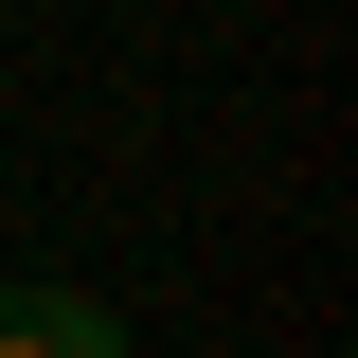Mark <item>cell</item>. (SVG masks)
<instances>
[{"label": "cell", "mask_w": 358, "mask_h": 358, "mask_svg": "<svg viewBox=\"0 0 358 358\" xmlns=\"http://www.w3.org/2000/svg\"><path fill=\"white\" fill-rule=\"evenodd\" d=\"M0 358H126V322L90 287H0Z\"/></svg>", "instance_id": "obj_1"}]
</instances>
